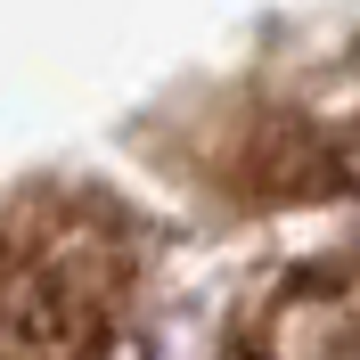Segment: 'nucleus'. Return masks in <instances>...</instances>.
Instances as JSON below:
<instances>
[{"label":"nucleus","instance_id":"obj_1","mask_svg":"<svg viewBox=\"0 0 360 360\" xmlns=\"http://www.w3.org/2000/svg\"><path fill=\"white\" fill-rule=\"evenodd\" d=\"M139 254L115 205H25L0 229V360H123Z\"/></svg>","mask_w":360,"mask_h":360},{"label":"nucleus","instance_id":"obj_2","mask_svg":"<svg viewBox=\"0 0 360 360\" xmlns=\"http://www.w3.org/2000/svg\"><path fill=\"white\" fill-rule=\"evenodd\" d=\"M221 360H360V254H319L278 270L229 319Z\"/></svg>","mask_w":360,"mask_h":360}]
</instances>
